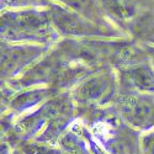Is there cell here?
Instances as JSON below:
<instances>
[{
	"instance_id": "obj_1",
	"label": "cell",
	"mask_w": 154,
	"mask_h": 154,
	"mask_svg": "<svg viewBox=\"0 0 154 154\" xmlns=\"http://www.w3.org/2000/svg\"><path fill=\"white\" fill-rule=\"evenodd\" d=\"M125 113L136 126H148L153 120L150 105L144 100H133L125 104Z\"/></svg>"
},
{
	"instance_id": "obj_7",
	"label": "cell",
	"mask_w": 154,
	"mask_h": 154,
	"mask_svg": "<svg viewBox=\"0 0 154 154\" xmlns=\"http://www.w3.org/2000/svg\"><path fill=\"white\" fill-rule=\"evenodd\" d=\"M143 146H144L146 154H154V133H152L144 139Z\"/></svg>"
},
{
	"instance_id": "obj_5",
	"label": "cell",
	"mask_w": 154,
	"mask_h": 154,
	"mask_svg": "<svg viewBox=\"0 0 154 154\" xmlns=\"http://www.w3.org/2000/svg\"><path fill=\"white\" fill-rule=\"evenodd\" d=\"M17 23L21 27H37L41 23V20L33 14H23L19 17Z\"/></svg>"
},
{
	"instance_id": "obj_6",
	"label": "cell",
	"mask_w": 154,
	"mask_h": 154,
	"mask_svg": "<svg viewBox=\"0 0 154 154\" xmlns=\"http://www.w3.org/2000/svg\"><path fill=\"white\" fill-rule=\"evenodd\" d=\"M40 99V95H37V93H33V94H26V95H22L21 97H19L15 104L16 106H21V107H26V106H30L32 105L33 102L38 101Z\"/></svg>"
},
{
	"instance_id": "obj_4",
	"label": "cell",
	"mask_w": 154,
	"mask_h": 154,
	"mask_svg": "<svg viewBox=\"0 0 154 154\" xmlns=\"http://www.w3.org/2000/svg\"><path fill=\"white\" fill-rule=\"evenodd\" d=\"M104 88H105V82L101 78L93 79L90 82H88L86 84H84V86L80 89V96L83 99L95 97L102 91Z\"/></svg>"
},
{
	"instance_id": "obj_2",
	"label": "cell",
	"mask_w": 154,
	"mask_h": 154,
	"mask_svg": "<svg viewBox=\"0 0 154 154\" xmlns=\"http://www.w3.org/2000/svg\"><path fill=\"white\" fill-rule=\"evenodd\" d=\"M131 82L140 90H154V74L148 67H139L131 72Z\"/></svg>"
},
{
	"instance_id": "obj_3",
	"label": "cell",
	"mask_w": 154,
	"mask_h": 154,
	"mask_svg": "<svg viewBox=\"0 0 154 154\" xmlns=\"http://www.w3.org/2000/svg\"><path fill=\"white\" fill-rule=\"evenodd\" d=\"M56 22L58 25V27L63 30L64 32H68V33H82L83 32L82 23L78 22L70 15H67V14L56 15Z\"/></svg>"
}]
</instances>
